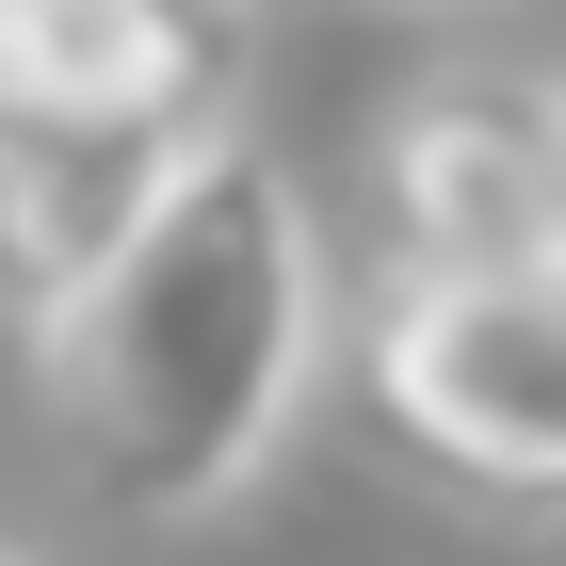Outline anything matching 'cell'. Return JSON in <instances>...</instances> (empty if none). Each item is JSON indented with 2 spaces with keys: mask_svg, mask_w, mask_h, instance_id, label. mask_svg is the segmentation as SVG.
<instances>
[{
  "mask_svg": "<svg viewBox=\"0 0 566 566\" xmlns=\"http://www.w3.org/2000/svg\"><path fill=\"white\" fill-rule=\"evenodd\" d=\"M340 324V243L243 114L195 130V163L146 195V227L82 275V307L33 324L49 453L97 518H227L292 453L307 373Z\"/></svg>",
  "mask_w": 566,
  "mask_h": 566,
  "instance_id": "1",
  "label": "cell"
},
{
  "mask_svg": "<svg viewBox=\"0 0 566 566\" xmlns=\"http://www.w3.org/2000/svg\"><path fill=\"white\" fill-rule=\"evenodd\" d=\"M356 421L389 437L421 485H453L470 518L534 534L566 502V307L551 275H373L356 324Z\"/></svg>",
  "mask_w": 566,
  "mask_h": 566,
  "instance_id": "2",
  "label": "cell"
},
{
  "mask_svg": "<svg viewBox=\"0 0 566 566\" xmlns=\"http://www.w3.org/2000/svg\"><path fill=\"white\" fill-rule=\"evenodd\" d=\"M373 275H566V114L534 65H437L356 146Z\"/></svg>",
  "mask_w": 566,
  "mask_h": 566,
  "instance_id": "3",
  "label": "cell"
},
{
  "mask_svg": "<svg viewBox=\"0 0 566 566\" xmlns=\"http://www.w3.org/2000/svg\"><path fill=\"white\" fill-rule=\"evenodd\" d=\"M243 0H0V130H227Z\"/></svg>",
  "mask_w": 566,
  "mask_h": 566,
  "instance_id": "4",
  "label": "cell"
},
{
  "mask_svg": "<svg viewBox=\"0 0 566 566\" xmlns=\"http://www.w3.org/2000/svg\"><path fill=\"white\" fill-rule=\"evenodd\" d=\"M195 163V130H0V324L33 340L49 307L146 227V195Z\"/></svg>",
  "mask_w": 566,
  "mask_h": 566,
  "instance_id": "5",
  "label": "cell"
},
{
  "mask_svg": "<svg viewBox=\"0 0 566 566\" xmlns=\"http://www.w3.org/2000/svg\"><path fill=\"white\" fill-rule=\"evenodd\" d=\"M373 17H453V0H373Z\"/></svg>",
  "mask_w": 566,
  "mask_h": 566,
  "instance_id": "6",
  "label": "cell"
},
{
  "mask_svg": "<svg viewBox=\"0 0 566 566\" xmlns=\"http://www.w3.org/2000/svg\"><path fill=\"white\" fill-rule=\"evenodd\" d=\"M0 566H17V551H0Z\"/></svg>",
  "mask_w": 566,
  "mask_h": 566,
  "instance_id": "7",
  "label": "cell"
}]
</instances>
